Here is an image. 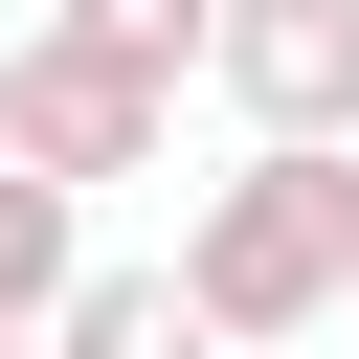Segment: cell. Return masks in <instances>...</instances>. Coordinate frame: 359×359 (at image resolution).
Returning a JSON list of instances; mask_svg holds the SVG:
<instances>
[{
  "mask_svg": "<svg viewBox=\"0 0 359 359\" xmlns=\"http://www.w3.org/2000/svg\"><path fill=\"white\" fill-rule=\"evenodd\" d=\"M180 292L269 359V337H359V157H292L247 135L202 202H180Z\"/></svg>",
  "mask_w": 359,
  "mask_h": 359,
  "instance_id": "6da1fadb",
  "label": "cell"
},
{
  "mask_svg": "<svg viewBox=\"0 0 359 359\" xmlns=\"http://www.w3.org/2000/svg\"><path fill=\"white\" fill-rule=\"evenodd\" d=\"M0 157L67 180V202H90V180H157V157H180V67L90 45V22H22V45H0Z\"/></svg>",
  "mask_w": 359,
  "mask_h": 359,
  "instance_id": "7a4b0ae2",
  "label": "cell"
},
{
  "mask_svg": "<svg viewBox=\"0 0 359 359\" xmlns=\"http://www.w3.org/2000/svg\"><path fill=\"white\" fill-rule=\"evenodd\" d=\"M247 135L292 157H359V0H224V67H202Z\"/></svg>",
  "mask_w": 359,
  "mask_h": 359,
  "instance_id": "3957f363",
  "label": "cell"
},
{
  "mask_svg": "<svg viewBox=\"0 0 359 359\" xmlns=\"http://www.w3.org/2000/svg\"><path fill=\"white\" fill-rule=\"evenodd\" d=\"M45 359H247V337H224L180 269H90V292L45 314Z\"/></svg>",
  "mask_w": 359,
  "mask_h": 359,
  "instance_id": "277c9868",
  "label": "cell"
},
{
  "mask_svg": "<svg viewBox=\"0 0 359 359\" xmlns=\"http://www.w3.org/2000/svg\"><path fill=\"white\" fill-rule=\"evenodd\" d=\"M67 292H90V202H67V180H22V157H0V337H45V314H67Z\"/></svg>",
  "mask_w": 359,
  "mask_h": 359,
  "instance_id": "5b68a950",
  "label": "cell"
},
{
  "mask_svg": "<svg viewBox=\"0 0 359 359\" xmlns=\"http://www.w3.org/2000/svg\"><path fill=\"white\" fill-rule=\"evenodd\" d=\"M45 22H90V45H135V67H224V0H45Z\"/></svg>",
  "mask_w": 359,
  "mask_h": 359,
  "instance_id": "8992f818",
  "label": "cell"
},
{
  "mask_svg": "<svg viewBox=\"0 0 359 359\" xmlns=\"http://www.w3.org/2000/svg\"><path fill=\"white\" fill-rule=\"evenodd\" d=\"M0 359H45V337H0Z\"/></svg>",
  "mask_w": 359,
  "mask_h": 359,
  "instance_id": "52a82bcc",
  "label": "cell"
}]
</instances>
